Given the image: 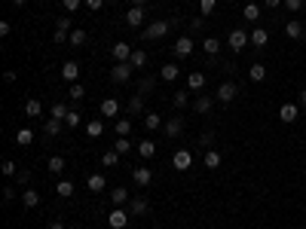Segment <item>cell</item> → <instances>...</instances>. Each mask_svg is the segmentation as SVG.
I'll use <instances>...</instances> for the list:
<instances>
[{
    "instance_id": "62",
    "label": "cell",
    "mask_w": 306,
    "mask_h": 229,
    "mask_svg": "<svg viewBox=\"0 0 306 229\" xmlns=\"http://www.w3.org/2000/svg\"><path fill=\"white\" fill-rule=\"evenodd\" d=\"M9 3H13V6H25V0H9Z\"/></svg>"
},
{
    "instance_id": "11",
    "label": "cell",
    "mask_w": 306,
    "mask_h": 229,
    "mask_svg": "<svg viewBox=\"0 0 306 229\" xmlns=\"http://www.w3.org/2000/svg\"><path fill=\"white\" fill-rule=\"evenodd\" d=\"M132 46L129 43H122V40H117V43H113V58H117V61H129L132 58Z\"/></svg>"
},
{
    "instance_id": "8",
    "label": "cell",
    "mask_w": 306,
    "mask_h": 229,
    "mask_svg": "<svg viewBox=\"0 0 306 229\" xmlns=\"http://www.w3.org/2000/svg\"><path fill=\"white\" fill-rule=\"evenodd\" d=\"M297 116H300V104H291V101H288V104H282L279 107V119L282 122H297Z\"/></svg>"
},
{
    "instance_id": "6",
    "label": "cell",
    "mask_w": 306,
    "mask_h": 229,
    "mask_svg": "<svg viewBox=\"0 0 306 229\" xmlns=\"http://www.w3.org/2000/svg\"><path fill=\"white\" fill-rule=\"evenodd\" d=\"M190 165H193V153H190V150H175L172 168L175 171H190Z\"/></svg>"
},
{
    "instance_id": "13",
    "label": "cell",
    "mask_w": 306,
    "mask_h": 229,
    "mask_svg": "<svg viewBox=\"0 0 306 229\" xmlns=\"http://www.w3.org/2000/svg\"><path fill=\"white\" fill-rule=\"evenodd\" d=\"M126 208H129V214H138V217H144L147 211H150V205H147V199H129V205H126Z\"/></svg>"
},
{
    "instance_id": "24",
    "label": "cell",
    "mask_w": 306,
    "mask_h": 229,
    "mask_svg": "<svg viewBox=\"0 0 306 229\" xmlns=\"http://www.w3.org/2000/svg\"><path fill=\"white\" fill-rule=\"evenodd\" d=\"M86 187L92 190V192H104V187H107V180H104V174H89V180H86Z\"/></svg>"
},
{
    "instance_id": "16",
    "label": "cell",
    "mask_w": 306,
    "mask_h": 229,
    "mask_svg": "<svg viewBox=\"0 0 306 229\" xmlns=\"http://www.w3.org/2000/svg\"><path fill=\"white\" fill-rule=\"evenodd\" d=\"M144 129H147V132L163 129V116H160V113H153V110H147V113H144Z\"/></svg>"
},
{
    "instance_id": "30",
    "label": "cell",
    "mask_w": 306,
    "mask_h": 229,
    "mask_svg": "<svg viewBox=\"0 0 306 229\" xmlns=\"http://www.w3.org/2000/svg\"><path fill=\"white\" fill-rule=\"evenodd\" d=\"M21 202H25V208H37L40 205V192L37 190H25L21 192Z\"/></svg>"
},
{
    "instance_id": "40",
    "label": "cell",
    "mask_w": 306,
    "mask_h": 229,
    "mask_svg": "<svg viewBox=\"0 0 306 229\" xmlns=\"http://www.w3.org/2000/svg\"><path fill=\"white\" fill-rule=\"evenodd\" d=\"M43 132H46L49 137H55L61 132V119H46V122H43Z\"/></svg>"
},
{
    "instance_id": "4",
    "label": "cell",
    "mask_w": 306,
    "mask_h": 229,
    "mask_svg": "<svg viewBox=\"0 0 306 229\" xmlns=\"http://www.w3.org/2000/svg\"><path fill=\"white\" fill-rule=\"evenodd\" d=\"M129 217H132L129 208H113V211L107 214V226H110V229H126V226H129Z\"/></svg>"
},
{
    "instance_id": "54",
    "label": "cell",
    "mask_w": 306,
    "mask_h": 229,
    "mask_svg": "<svg viewBox=\"0 0 306 229\" xmlns=\"http://www.w3.org/2000/svg\"><path fill=\"white\" fill-rule=\"evenodd\" d=\"M52 40H55V43H67L71 37H67V31H55V34H52Z\"/></svg>"
},
{
    "instance_id": "9",
    "label": "cell",
    "mask_w": 306,
    "mask_h": 229,
    "mask_svg": "<svg viewBox=\"0 0 306 229\" xmlns=\"http://www.w3.org/2000/svg\"><path fill=\"white\" fill-rule=\"evenodd\" d=\"M163 132H165V137H178L181 132H184V119H181V116L165 119V122H163Z\"/></svg>"
},
{
    "instance_id": "53",
    "label": "cell",
    "mask_w": 306,
    "mask_h": 229,
    "mask_svg": "<svg viewBox=\"0 0 306 229\" xmlns=\"http://www.w3.org/2000/svg\"><path fill=\"white\" fill-rule=\"evenodd\" d=\"M55 31H71V19H55Z\"/></svg>"
},
{
    "instance_id": "41",
    "label": "cell",
    "mask_w": 306,
    "mask_h": 229,
    "mask_svg": "<svg viewBox=\"0 0 306 229\" xmlns=\"http://www.w3.org/2000/svg\"><path fill=\"white\" fill-rule=\"evenodd\" d=\"M31 141H34V132H31V129H19V134H16V144H19V147H28Z\"/></svg>"
},
{
    "instance_id": "56",
    "label": "cell",
    "mask_w": 306,
    "mask_h": 229,
    "mask_svg": "<svg viewBox=\"0 0 306 229\" xmlns=\"http://www.w3.org/2000/svg\"><path fill=\"white\" fill-rule=\"evenodd\" d=\"M202 28H205V19H193L190 21V31H202Z\"/></svg>"
},
{
    "instance_id": "15",
    "label": "cell",
    "mask_w": 306,
    "mask_h": 229,
    "mask_svg": "<svg viewBox=\"0 0 306 229\" xmlns=\"http://www.w3.org/2000/svg\"><path fill=\"white\" fill-rule=\"evenodd\" d=\"M117 113H120V101L117 98H104L101 101V116H113L117 119Z\"/></svg>"
},
{
    "instance_id": "2",
    "label": "cell",
    "mask_w": 306,
    "mask_h": 229,
    "mask_svg": "<svg viewBox=\"0 0 306 229\" xmlns=\"http://www.w3.org/2000/svg\"><path fill=\"white\" fill-rule=\"evenodd\" d=\"M214 98H218L221 104H233V101L239 98V86H236L233 79H226V83H221L218 89H214Z\"/></svg>"
},
{
    "instance_id": "17",
    "label": "cell",
    "mask_w": 306,
    "mask_h": 229,
    "mask_svg": "<svg viewBox=\"0 0 306 229\" xmlns=\"http://www.w3.org/2000/svg\"><path fill=\"white\" fill-rule=\"evenodd\" d=\"M248 79H251V83H264V79H266V67L260 61H254L251 67H248Z\"/></svg>"
},
{
    "instance_id": "19",
    "label": "cell",
    "mask_w": 306,
    "mask_h": 229,
    "mask_svg": "<svg viewBox=\"0 0 306 229\" xmlns=\"http://www.w3.org/2000/svg\"><path fill=\"white\" fill-rule=\"evenodd\" d=\"M202 49H205L208 58H218V52H221V40H218V37H205V40H202Z\"/></svg>"
},
{
    "instance_id": "10",
    "label": "cell",
    "mask_w": 306,
    "mask_h": 229,
    "mask_svg": "<svg viewBox=\"0 0 306 229\" xmlns=\"http://www.w3.org/2000/svg\"><path fill=\"white\" fill-rule=\"evenodd\" d=\"M77 76H80V64L77 61H64L61 64V79L64 83H77Z\"/></svg>"
},
{
    "instance_id": "5",
    "label": "cell",
    "mask_w": 306,
    "mask_h": 229,
    "mask_svg": "<svg viewBox=\"0 0 306 229\" xmlns=\"http://www.w3.org/2000/svg\"><path fill=\"white\" fill-rule=\"evenodd\" d=\"M132 71H135V67H132L129 61H117V64L110 67V79H113V83H129V79H132Z\"/></svg>"
},
{
    "instance_id": "58",
    "label": "cell",
    "mask_w": 306,
    "mask_h": 229,
    "mask_svg": "<svg viewBox=\"0 0 306 229\" xmlns=\"http://www.w3.org/2000/svg\"><path fill=\"white\" fill-rule=\"evenodd\" d=\"M282 3H285V0H264V6H266V9H279Z\"/></svg>"
},
{
    "instance_id": "37",
    "label": "cell",
    "mask_w": 306,
    "mask_h": 229,
    "mask_svg": "<svg viewBox=\"0 0 306 229\" xmlns=\"http://www.w3.org/2000/svg\"><path fill=\"white\" fill-rule=\"evenodd\" d=\"M67 43L80 49V46H86V43H89V34H86V31H71V40H67Z\"/></svg>"
},
{
    "instance_id": "43",
    "label": "cell",
    "mask_w": 306,
    "mask_h": 229,
    "mask_svg": "<svg viewBox=\"0 0 306 229\" xmlns=\"http://www.w3.org/2000/svg\"><path fill=\"white\" fill-rule=\"evenodd\" d=\"M242 16H245L248 21H257V19H260V6H257V3H248V6L242 9Z\"/></svg>"
},
{
    "instance_id": "42",
    "label": "cell",
    "mask_w": 306,
    "mask_h": 229,
    "mask_svg": "<svg viewBox=\"0 0 306 229\" xmlns=\"http://www.w3.org/2000/svg\"><path fill=\"white\" fill-rule=\"evenodd\" d=\"M129 64H132V67H144V64H147V52H144V49H135L132 58H129Z\"/></svg>"
},
{
    "instance_id": "36",
    "label": "cell",
    "mask_w": 306,
    "mask_h": 229,
    "mask_svg": "<svg viewBox=\"0 0 306 229\" xmlns=\"http://www.w3.org/2000/svg\"><path fill=\"white\" fill-rule=\"evenodd\" d=\"M113 150L122 156V153H132V150H135V144L129 141V137H117V141H113Z\"/></svg>"
},
{
    "instance_id": "33",
    "label": "cell",
    "mask_w": 306,
    "mask_h": 229,
    "mask_svg": "<svg viewBox=\"0 0 306 229\" xmlns=\"http://www.w3.org/2000/svg\"><path fill=\"white\" fill-rule=\"evenodd\" d=\"M101 132H104V122L101 119H89L86 122V134L89 137H101Z\"/></svg>"
},
{
    "instance_id": "18",
    "label": "cell",
    "mask_w": 306,
    "mask_h": 229,
    "mask_svg": "<svg viewBox=\"0 0 306 229\" xmlns=\"http://www.w3.org/2000/svg\"><path fill=\"white\" fill-rule=\"evenodd\" d=\"M110 202H113V208H122V205H129V190H122V187L110 190Z\"/></svg>"
},
{
    "instance_id": "51",
    "label": "cell",
    "mask_w": 306,
    "mask_h": 229,
    "mask_svg": "<svg viewBox=\"0 0 306 229\" xmlns=\"http://www.w3.org/2000/svg\"><path fill=\"white\" fill-rule=\"evenodd\" d=\"M64 122H67V129H77V125H80V113H77V110H71Z\"/></svg>"
},
{
    "instance_id": "52",
    "label": "cell",
    "mask_w": 306,
    "mask_h": 229,
    "mask_svg": "<svg viewBox=\"0 0 306 229\" xmlns=\"http://www.w3.org/2000/svg\"><path fill=\"white\" fill-rule=\"evenodd\" d=\"M83 6H86V9H92V13H98V9L104 6V0H83Z\"/></svg>"
},
{
    "instance_id": "3",
    "label": "cell",
    "mask_w": 306,
    "mask_h": 229,
    "mask_svg": "<svg viewBox=\"0 0 306 229\" xmlns=\"http://www.w3.org/2000/svg\"><path fill=\"white\" fill-rule=\"evenodd\" d=\"M248 43H251V34H245L242 28H233V31H230V37H226V46H230L233 52H242Z\"/></svg>"
},
{
    "instance_id": "49",
    "label": "cell",
    "mask_w": 306,
    "mask_h": 229,
    "mask_svg": "<svg viewBox=\"0 0 306 229\" xmlns=\"http://www.w3.org/2000/svg\"><path fill=\"white\" fill-rule=\"evenodd\" d=\"M211 144H214V134H211V132H202V137H199V147L211 150Z\"/></svg>"
},
{
    "instance_id": "50",
    "label": "cell",
    "mask_w": 306,
    "mask_h": 229,
    "mask_svg": "<svg viewBox=\"0 0 306 229\" xmlns=\"http://www.w3.org/2000/svg\"><path fill=\"white\" fill-rule=\"evenodd\" d=\"M61 6L67 9V13H77V9L83 6V0H61Z\"/></svg>"
},
{
    "instance_id": "32",
    "label": "cell",
    "mask_w": 306,
    "mask_h": 229,
    "mask_svg": "<svg viewBox=\"0 0 306 229\" xmlns=\"http://www.w3.org/2000/svg\"><path fill=\"white\" fill-rule=\"evenodd\" d=\"M187 92H190V89H181V92H175V95H172V104H175L178 110H184V107L190 104V95H187Z\"/></svg>"
},
{
    "instance_id": "23",
    "label": "cell",
    "mask_w": 306,
    "mask_h": 229,
    "mask_svg": "<svg viewBox=\"0 0 306 229\" xmlns=\"http://www.w3.org/2000/svg\"><path fill=\"white\" fill-rule=\"evenodd\" d=\"M160 76L165 79V83H175V79L181 76V64H163V71H160Z\"/></svg>"
},
{
    "instance_id": "47",
    "label": "cell",
    "mask_w": 306,
    "mask_h": 229,
    "mask_svg": "<svg viewBox=\"0 0 306 229\" xmlns=\"http://www.w3.org/2000/svg\"><path fill=\"white\" fill-rule=\"evenodd\" d=\"M214 6H218V0H199V9H202V19L214 13Z\"/></svg>"
},
{
    "instance_id": "63",
    "label": "cell",
    "mask_w": 306,
    "mask_h": 229,
    "mask_svg": "<svg viewBox=\"0 0 306 229\" xmlns=\"http://www.w3.org/2000/svg\"><path fill=\"white\" fill-rule=\"evenodd\" d=\"M147 3V0H132V6H144Z\"/></svg>"
},
{
    "instance_id": "48",
    "label": "cell",
    "mask_w": 306,
    "mask_h": 229,
    "mask_svg": "<svg viewBox=\"0 0 306 229\" xmlns=\"http://www.w3.org/2000/svg\"><path fill=\"white\" fill-rule=\"evenodd\" d=\"M282 6H285L288 13H300V9H303V0H285Z\"/></svg>"
},
{
    "instance_id": "39",
    "label": "cell",
    "mask_w": 306,
    "mask_h": 229,
    "mask_svg": "<svg viewBox=\"0 0 306 229\" xmlns=\"http://www.w3.org/2000/svg\"><path fill=\"white\" fill-rule=\"evenodd\" d=\"M101 165H107V168H117V165H120V153H117V150H107L104 156H101Z\"/></svg>"
},
{
    "instance_id": "61",
    "label": "cell",
    "mask_w": 306,
    "mask_h": 229,
    "mask_svg": "<svg viewBox=\"0 0 306 229\" xmlns=\"http://www.w3.org/2000/svg\"><path fill=\"white\" fill-rule=\"evenodd\" d=\"M46 229H64V223H61V220H52V223H49Z\"/></svg>"
},
{
    "instance_id": "21",
    "label": "cell",
    "mask_w": 306,
    "mask_h": 229,
    "mask_svg": "<svg viewBox=\"0 0 306 229\" xmlns=\"http://www.w3.org/2000/svg\"><path fill=\"white\" fill-rule=\"evenodd\" d=\"M67 113H71V107H67L64 104V101H55V104H52V110H49V119H67Z\"/></svg>"
},
{
    "instance_id": "31",
    "label": "cell",
    "mask_w": 306,
    "mask_h": 229,
    "mask_svg": "<svg viewBox=\"0 0 306 229\" xmlns=\"http://www.w3.org/2000/svg\"><path fill=\"white\" fill-rule=\"evenodd\" d=\"M211 107H214V101H211L208 95H199V98L193 101V110H196V113H208Z\"/></svg>"
},
{
    "instance_id": "25",
    "label": "cell",
    "mask_w": 306,
    "mask_h": 229,
    "mask_svg": "<svg viewBox=\"0 0 306 229\" xmlns=\"http://www.w3.org/2000/svg\"><path fill=\"white\" fill-rule=\"evenodd\" d=\"M303 34H306V28L300 25V21H288L285 25V37H291V40H300Z\"/></svg>"
},
{
    "instance_id": "22",
    "label": "cell",
    "mask_w": 306,
    "mask_h": 229,
    "mask_svg": "<svg viewBox=\"0 0 306 229\" xmlns=\"http://www.w3.org/2000/svg\"><path fill=\"white\" fill-rule=\"evenodd\" d=\"M266 43H269V34H266L264 28H254V31H251V46H254V49H264Z\"/></svg>"
},
{
    "instance_id": "57",
    "label": "cell",
    "mask_w": 306,
    "mask_h": 229,
    "mask_svg": "<svg viewBox=\"0 0 306 229\" xmlns=\"http://www.w3.org/2000/svg\"><path fill=\"white\" fill-rule=\"evenodd\" d=\"M16 199V190L13 187H3V202H13Z\"/></svg>"
},
{
    "instance_id": "1",
    "label": "cell",
    "mask_w": 306,
    "mask_h": 229,
    "mask_svg": "<svg viewBox=\"0 0 306 229\" xmlns=\"http://www.w3.org/2000/svg\"><path fill=\"white\" fill-rule=\"evenodd\" d=\"M168 31H172V21L156 19V21H150V25H147V31L141 34V40H160V37H165Z\"/></svg>"
},
{
    "instance_id": "27",
    "label": "cell",
    "mask_w": 306,
    "mask_h": 229,
    "mask_svg": "<svg viewBox=\"0 0 306 229\" xmlns=\"http://www.w3.org/2000/svg\"><path fill=\"white\" fill-rule=\"evenodd\" d=\"M25 116H31V119H37V116H43V104L37 98H31L28 104H25Z\"/></svg>"
},
{
    "instance_id": "46",
    "label": "cell",
    "mask_w": 306,
    "mask_h": 229,
    "mask_svg": "<svg viewBox=\"0 0 306 229\" xmlns=\"http://www.w3.org/2000/svg\"><path fill=\"white\" fill-rule=\"evenodd\" d=\"M0 171H3L6 177H16V174H19V171H16V162H13V159H3V162H0Z\"/></svg>"
},
{
    "instance_id": "26",
    "label": "cell",
    "mask_w": 306,
    "mask_h": 229,
    "mask_svg": "<svg viewBox=\"0 0 306 229\" xmlns=\"http://www.w3.org/2000/svg\"><path fill=\"white\" fill-rule=\"evenodd\" d=\"M135 150H138L141 159H153V156H156V144H153V141H141Z\"/></svg>"
},
{
    "instance_id": "38",
    "label": "cell",
    "mask_w": 306,
    "mask_h": 229,
    "mask_svg": "<svg viewBox=\"0 0 306 229\" xmlns=\"http://www.w3.org/2000/svg\"><path fill=\"white\" fill-rule=\"evenodd\" d=\"M205 168H221V153L218 150H205Z\"/></svg>"
},
{
    "instance_id": "20",
    "label": "cell",
    "mask_w": 306,
    "mask_h": 229,
    "mask_svg": "<svg viewBox=\"0 0 306 229\" xmlns=\"http://www.w3.org/2000/svg\"><path fill=\"white\" fill-rule=\"evenodd\" d=\"M144 98H147V95H141V92H135V95L129 98V104H126V107H129L132 116H138V113L144 110Z\"/></svg>"
},
{
    "instance_id": "28",
    "label": "cell",
    "mask_w": 306,
    "mask_h": 229,
    "mask_svg": "<svg viewBox=\"0 0 306 229\" xmlns=\"http://www.w3.org/2000/svg\"><path fill=\"white\" fill-rule=\"evenodd\" d=\"M202 86H205V74H202V71H193V74H190L187 76V89H202Z\"/></svg>"
},
{
    "instance_id": "34",
    "label": "cell",
    "mask_w": 306,
    "mask_h": 229,
    "mask_svg": "<svg viewBox=\"0 0 306 229\" xmlns=\"http://www.w3.org/2000/svg\"><path fill=\"white\" fill-rule=\"evenodd\" d=\"M55 192H59L61 199H71L74 196V183L71 180H59V183H55Z\"/></svg>"
},
{
    "instance_id": "55",
    "label": "cell",
    "mask_w": 306,
    "mask_h": 229,
    "mask_svg": "<svg viewBox=\"0 0 306 229\" xmlns=\"http://www.w3.org/2000/svg\"><path fill=\"white\" fill-rule=\"evenodd\" d=\"M9 34H13V25H9V21H0V37H9Z\"/></svg>"
},
{
    "instance_id": "12",
    "label": "cell",
    "mask_w": 306,
    "mask_h": 229,
    "mask_svg": "<svg viewBox=\"0 0 306 229\" xmlns=\"http://www.w3.org/2000/svg\"><path fill=\"white\" fill-rule=\"evenodd\" d=\"M141 21H144V6H132L126 13V25L129 28H141Z\"/></svg>"
},
{
    "instance_id": "44",
    "label": "cell",
    "mask_w": 306,
    "mask_h": 229,
    "mask_svg": "<svg viewBox=\"0 0 306 229\" xmlns=\"http://www.w3.org/2000/svg\"><path fill=\"white\" fill-rule=\"evenodd\" d=\"M153 86H156V79H153V76H144L141 83H138V92H141V95H150Z\"/></svg>"
},
{
    "instance_id": "7",
    "label": "cell",
    "mask_w": 306,
    "mask_h": 229,
    "mask_svg": "<svg viewBox=\"0 0 306 229\" xmlns=\"http://www.w3.org/2000/svg\"><path fill=\"white\" fill-rule=\"evenodd\" d=\"M193 37H187V34H184V37H178L175 40V46H172V49H175V55H178V58H187V55H193Z\"/></svg>"
},
{
    "instance_id": "29",
    "label": "cell",
    "mask_w": 306,
    "mask_h": 229,
    "mask_svg": "<svg viewBox=\"0 0 306 229\" xmlns=\"http://www.w3.org/2000/svg\"><path fill=\"white\" fill-rule=\"evenodd\" d=\"M46 168L52 171V174H61V171L67 168V162H64V156H49V162H46Z\"/></svg>"
},
{
    "instance_id": "35",
    "label": "cell",
    "mask_w": 306,
    "mask_h": 229,
    "mask_svg": "<svg viewBox=\"0 0 306 229\" xmlns=\"http://www.w3.org/2000/svg\"><path fill=\"white\" fill-rule=\"evenodd\" d=\"M113 132H117V137H129L132 134V119H117Z\"/></svg>"
},
{
    "instance_id": "14",
    "label": "cell",
    "mask_w": 306,
    "mask_h": 229,
    "mask_svg": "<svg viewBox=\"0 0 306 229\" xmlns=\"http://www.w3.org/2000/svg\"><path fill=\"white\" fill-rule=\"evenodd\" d=\"M132 180H135V183H138V187H147V183H150V180H153V174H150V168H144V165H138V168H135V171H132Z\"/></svg>"
},
{
    "instance_id": "45",
    "label": "cell",
    "mask_w": 306,
    "mask_h": 229,
    "mask_svg": "<svg viewBox=\"0 0 306 229\" xmlns=\"http://www.w3.org/2000/svg\"><path fill=\"white\" fill-rule=\"evenodd\" d=\"M67 95H71L74 101H80V98H86V86H80V83H71V89H67Z\"/></svg>"
},
{
    "instance_id": "60",
    "label": "cell",
    "mask_w": 306,
    "mask_h": 229,
    "mask_svg": "<svg viewBox=\"0 0 306 229\" xmlns=\"http://www.w3.org/2000/svg\"><path fill=\"white\" fill-rule=\"evenodd\" d=\"M297 104H300V107H306V89H300V95H297Z\"/></svg>"
},
{
    "instance_id": "59",
    "label": "cell",
    "mask_w": 306,
    "mask_h": 229,
    "mask_svg": "<svg viewBox=\"0 0 306 229\" xmlns=\"http://www.w3.org/2000/svg\"><path fill=\"white\" fill-rule=\"evenodd\" d=\"M28 180H31V174H28V171H19V183H21V187H25Z\"/></svg>"
}]
</instances>
